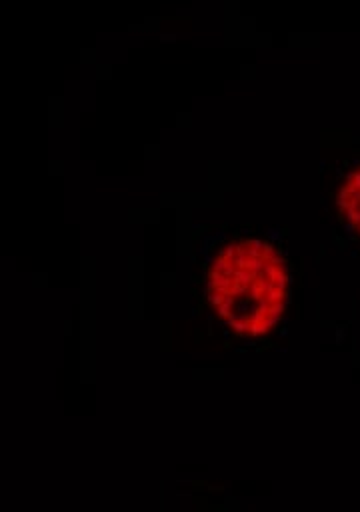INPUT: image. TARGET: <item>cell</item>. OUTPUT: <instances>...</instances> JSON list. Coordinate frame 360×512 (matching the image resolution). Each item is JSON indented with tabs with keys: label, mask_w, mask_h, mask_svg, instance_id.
I'll list each match as a JSON object with an SVG mask.
<instances>
[{
	"label": "cell",
	"mask_w": 360,
	"mask_h": 512,
	"mask_svg": "<svg viewBox=\"0 0 360 512\" xmlns=\"http://www.w3.org/2000/svg\"><path fill=\"white\" fill-rule=\"evenodd\" d=\"M288 294L290 270L270 240L238 236L220 244L208 258L206 304L236 338L268 334L284 314Z\"/></svg>",
	"instance_id": "1"
},
{
	"label": "cell",
	"mask_w": 360,
	"mask_h": 512,
	"mask_svg": "<svg viewBox=\"0 0 360 512\" xmlns=\"http://www.w3.org/2000/svg\"><path fill=\"white\" fill-rule=\"evenodd\" d=\"M334 206L338 222L354 240H360V162L354 164L338 184Z\"/></svg>",
	"instance_id": "2"
}]
</instances>
